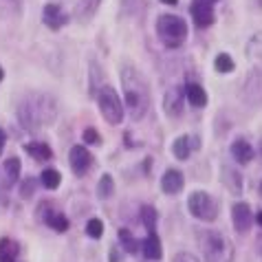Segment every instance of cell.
<instances>
[{"mask_svg":"<svg viewBox=\"0 0 262 262\" xmlns=\"http://www.w3.org/2000/svg\"><path fill=\"white\" fill-rule=\"evenodd\" d=\"M119 77H121V89H123V108L128 111L133 121L143 119L150 108V89L145 77L133 64H123Z\"/></svg>","mask_w":262,"mask_h":262,"instance_id":"1","label":"cell"},{"mask_svg":"<svg viewBox=\"0 0 262 262\" xmlns=\"http://www.w3.org/2000/svg\"><path fill=\"white\" fill-rule=\"evenodd\" d=\"M18 119L23 123V128L31 130V133L49 128L57 119L55 99L47 93H29L18 104Z\"/></svg>","mask_w":262,"mask_h":262,"instance_id":"2","label":"cell"},{"mask_svg":"<svg viewBox=\"0 0 262 262\" xmlns=\"http://www.w3.org/2000/svg\"><path fill=\"white\" fill-rule=\"evenodd\" d=\"M201 251L205 262H234L236 258L234 243L216 229H207L201 234Z\"/></svg>","mask_w":262,"mask_h":262,"instance_id":"3","label":"cell"},{"mask_svg":"<svg viewBox=\"0 0 262 262\" xmlns=\"http://www.w3.org/2000/svg\"><path fill=\"white\" fill-rule=\"evenodd\" d=\"M157 38L165 49H179L187 40V23L174 13H163L157 20Z\"/></svg>","mask_w":262,"mask_h":262,"instance_id":"4","label":"cell"},{"mask_svg":"<svg viewBox=\"0 0 262 262\" xmlns=\"http://www.w3.org/2000/svg\"><path fill=\"white\" fill-rule=\"evenodd\" d=\"M97 106H99V113L101 117L106 119V123L111 126H119L123 121V101L119 99L117 91L108 84H101L99 91H97Z\"/></svg>","mask_w":262,"mask_h":262,"instance_id":"5","label":"cell"},{"mask_svg":"<svg viewBox=\"0 0 262 262\" xmlns=\"http://www.w3.org/2000/svg\"><path fill=\"white\" fill-rule=\"evenodd\" d=\"M187 209H190V214L194 218H199L203 223H212L218 216V203L203 190H196L190 194V199H187Z\"/></svg>","mask_w":262,"mask_h":262,"instance_id":"6","label":"cell"},{"mask_svg":"<svg viewBox=\"0 0 262 262\" xmlns=\"http://www.w3.org/2000/svg\"><path fill=\"white\" fill-rule=\"evenodd\" d=\"M240 99L249 106H260L262 104V71L256 69L245 77L243 91H240Z\"/></svg>","mask_w":262,"mask_h":262,"instance_id":"7","label":"cell"},{"mask_svg":"<svg viewBox=\"0 0 262 262\" xmlns=\"http://www.w3.org/2000/svg\"><path fill=\"white\" fill-rule=\"evenodd\" d=\"M38 214H40V221L45 223L49 229L57 231V234H64V231L69 229V218H67V214H64L60 207H55L53 203H42Z\"/></svg>","mask_w":262,"mask_h":262,"instance_id":"8","label":"cell"},{"mask_svg":"<svg viewBox=\"0 0 262 262\" xmlns=\"http://www.w3.org/2000/svg\"><path fill=\"white\" fill-rule=\"evenodd\" d=\"M183 104H185V89L183 86H172L167 89L163 97V111L170 119H177L183 115Z\"/></svg>","mask_w":262,"mask_h":262,"instance_id":"9","label":"cell"},{"mask_svg":"<svg viewBox=\"0 0 262 262\" xmlns=\"http://www.w3.org/2000/svg\"><path fill=\"white\" fill-rule=\"evenodd\" d=\"M69 165L77 177H84L93 167V155L89 152V148H84V145H73L69 152Z\"/></svg>","mask_w":262,"mask_h":262,"instance_id":"10","label":"cell"},{"mask_svg":"<svg viewBox=\"0 0 262 262\" xmlns=\"http://www.w3.org/2000/svg\"><path fill=\"white\" fill-rule=\"evenodd\" d=\"M190 13H192L196 27L207 29L214 25V3L212 0H192Z\"/></svg>","mask_w":262,"mask_h":262,"instance_id":"11","label":"cell"},{"mask_svg":"<svg viewBox=\"0 0 262 262\" xmlns=\"http://www.w3.org/2000/svg\"><path fill=\"white\" fill-rule=\"evenodd\" d=\"M231 221H234V229L238 234H245V231H249L251 223H253V216H251V207L249 203H236L234 207H231Z\"/></svg>","mask_w":262,"mask_h":262,"instance_id":"12","label":"cell"},{"mask_svg":"<svg viewBox=\"0 0 262 262\" xmlns=\"http://www.w3.org/2000/svg\"><path fill=\"white\" fill-rule=\"evenodd\" d=\"M69 20H71V16L62 9L60 5H47L45 9H42V23H45L49 29H53V31L62 29Z\"/></svg>","mask_w":262,"mask_h":262,"instance_id":"13","label":"cell"},{"mask_svg":"<svg viewBox=\"0 0 262 262\" xmlns=\"http://www.w3.org/2000/svg\"><path fill=\"white\" fill-rule=\"evenodd\" d=\"M185 187V177L181 170H174V167H170V170H165V174L161 177V190L167 194V196H174L179 194L181 190Z\"/></svg>","mask_w":262,"mask_h":262,"instance_id":"14","label":"cell"},{"mask_svg":"<svg viewBox=\"0 0 262 262\" xmlns=\"http://www.w3.org/2000/svg\"><path fill=\"white\" fill-rule=\"evenodd\" d=\"M221 181H223V185L227 187V190H229L231 194H236V196L243 194V185H245V181H243V177H240V172H238V170H234V167L223 165V170H221Z\"/></svg>","mask_w":262,"mask_h":262,"instance_id":"15","label":"cell"},{"mask_svg":"<svg viewBox=\"0 0 262 262\" xmlns=\"http://www.w3.org/2000/svg\"><path fill=\"white\" fill-rule=\"evenodd\" d=\"M196 139L194 137H190V135H181V137H177L174 139V143H172V155L179 159V161H187L190 159V155H192V150L194 148H199V143H194Z\"/></svg>","mask_w":262,"mask_h":262,"instance_id":"16","label":"cell"},{"mask_svg":"<svg viewBox=\"0 0 262 262\" xmlns=\"http://www.w3.org/2000/svg\"><path fill=\"white\" fill-rule=\"evenodd\" d=\"M141 253L148 260L152 262H157V260H161L163 258V247H161V240H159L157 236V231H152V234H148L143 238V243H141Z\"/></svg>","mask_w":262,"mask_h":262,"instance_id":"17","label":"cell"},{"mask_svg":"<svg viewBox=\"0 0 262 262\" xmlns=\"http://www.w3.org/2000/svg\"><path fill=\"white\" fill-rule=\"evenodd\" d=\"M231 157H234L240 165L251 163V159H253V148H251V143L245 141V139H236L234 143H231Z\"/></svg>","mask_w":262,"mask_h":262,"instance_id":"18","label":"cell"},{"mask_svg":"<svg viewBox=\"0 0 262 262\" xmlns=\"http://www.w3.org/2000/svg\"><path fill=\"white\" fill-rule=\"evenodd\" d=\"M185 99L190 101L194 108H205L207 106V93L201 84H196V82H190L185 86Z\"/></svg>","mask_w":262,"mask_h":262,"instance_id":"19","label":"cell"},{"mask_svg":"<svg viewBox=\"0 0 262 262\" xmlns=\"http://www.w3.org/2000/svg\"><path fill=\"white\" fill-rule=\"evenodd\" d=\"M3 167H5V185H7V187L16 185L18 179H20V172H23V163H20V159H18V157L7 159Z\"/></svg>","mask_w":262,"mask_h":262,"instance_id":"20","label":"cell"},{"mask_svg":"<svg viewBox=\"0 0 262 262\" xmlns=\"http://www.w3.org/2000/svg\"><path fill=\"white\" fill-rule=\"evenodd\" d=\"M20 253V245L11 238H0V262H16Z\"/></svg>","mask_w":262,"mask_h":262,"instance_id":"21","label":"cell"},{"mask_svg":"<svg viewBox=\"0 0 262 262\" xmlns=\"http://www.w3.org/2000/svg\"><path fill=\"white\" fill-rule=\"evenodd\" d=\"M25 150L35 159V161H51V159H53V150H51L45 141L27 143V145H25Z\"/></svg>","mask_w":262,"mask_h":262,"instance_id":"22","label":"cell"},{"mask_svg":"<svg viewBox=\"0 0 262 262\" xmlns=\"http://www.w3.org/2000/svg\"><path fill=\"white\" fill-rule=\"evenodd\" d=\"M101 5V0H79L77 5V18L82 20V23H89V20H93V16L97 13Z\"/></svg>","mask_w":262,"mask_h":262,"instance_id":"23","label":"cell"},{"mask_svg":"<svg viewBox=\"0 0 262 262\" xmlns=\"http://www.w3.org/2000/svg\"><path fill=\"white\" fill-rule=\"evenodd\" d=\"M40 181H42V187H45V190L53 192L62 183V174H60V170H55V167H47V170L40 174Z\"/></svg>","mask_w":262,"mask_h":262,"instance_id":"24","label":"cell"},{"mask_svg":"<svg viewBox=\"0 0 262 262\" xmlns=\"http://www.w3.org/2000/svg\"><path fill=\"white\" fill-rule=\"evenodd\" d=\"M247 53H249L251 62L262 71V33L253 35V38L249 40V45H247Z\"/></svg>","mask_w":262,"mask_h":262,"instance_id":"25","label":"cell"},{"mask_svg":"<svg viewBox=\"0 0 262 262\" xmlns=\"http://www.w3.org/2000/svg\"><path fill=\"white\" fill-rule=\"evenodd\" d=\"M117 238H119V243H121V249L126 251V253H137V251L141 249V243L133 234H130L128 229H119Z\"/></svg>","mask_w":262,"mask_h":262,"instance_id":"26","label":"cell"},{"mask_svg":"<svg viewBox=\"0 0 262 262\" xmlns=\"http://www.w3.org/2000/svg\"><path fill=\"white\" fill-rule=\"evenodd\" d=\"M214 67L218 73H234L236 71V62H234V57H231L229 53H218L216 55V60H214Z\"/></svg>","mask_w":262,"mask_h":262,"instance_id":"27","label":"cell"},{"mask_svg":"<svg viewBox=\"0 0 262 262\" xmlns=\"http://www.w3.org/2000/svg\"><path fill=\"white\" fill-rule=\"evenodd\" d=\"M139 216H141V223L145 225V229H148V234H152L157 227V209L152 205H143L139 209Z\"/></svg>","mask_w":262,"mask_h":262,"instance_id":"28","label":"cell"},{"mask_svg":"<svg viewBox=\"0 0 262 262\" xmlns=\"http://www.w3.org/2000/svg\"><path fill=\"white\" fill-rule=\"evenodd\" d=\"M113 194H115V181L111 174H104L97 183V196L99 199H111Z\"/></svg>","mask_w":262,"mask_h":262,"instance_id":"29","label":"cell"},{"mask_svg":"<svg viewBox=\"0 0 262 262\" xmlns=\"http://www.w3.org/2000/svg\"><path fill=\"white\" fill-rule=\"evenodd\" d=\"M86 236L89 238H101L104 236V223L99 221V218H91L89 223H86Z\"/></svg>","mask_w":262,"mask_h":262,"instance_id":"30","label":"cell"},{"mask_svg":"<svg viewBox=\"0 0 262 262\" xmlns=\"http://www.w3.org/2000/svg\"><path fill=\"white\" fill-rule=\"evenodd\" d=\"M82 139L86 143H91V145H99L101 143V137H99V133H97L95 128H86L84 135H82Z\"/></svg>","mask_w":262,"mask_h":262,"instance_id":"31","label":"cell"},{"mask_svg":"<svg viewBox=\"0 0 262 262\" xmlns=\"http://www.w3.org/2000/svg\"><path fill=\"white\" fill-rule=\"evenodd\" d=\"M172 262H199V258L192 256V253H187V251H181V253H177V256H174Z\"/></svg>","mask_w":262,"mask_h":262,"instance_id":"32","label":"cell"},{"mask_svg":"<svg viewBox=\"0 0 262 262\" xmlns=\"http://www.w3.org/2000/svg\"><path fill=\"white\" fill-rule=\"evenodd\" d=\"M33 185H35V181H33V179L23 181V196H25V199H29V196L33 194Z\"/></svg>","mask_w":262,"mask_h":262,"instance_id":"33","label":"cell"},{"mask_svg":"<svg viewBox=\"0 0 262 262\" xmlns=\"http://www.w3.org/2000/svg\"><path fill=\"white\" fill-rule=\"evenodd\" d=\"M5 145H7V133L3 128H0V155L5 152Z\"/></svg>","mask_w":262,"mask_h":262,"instance_id":"34","label":"cell"},{"mask_svg":"<svg viewBox=\"0 0 262 262\" xmlns=\"http://www.w3.org/2000/svg\"><path fill=\"white\" fill-rule=\"evenodd\" d=\"M256 243H258V253H260V260H262V234L258 236V240H256Z\"/></svg>","mask_w":262,"mask_h":262,"instance_id":"35","label":"cell"},{"mask_svg":"<svg viewBox=\"0 0 262 262\" xmlns=\"http://www.w3.org/2000/svg\"><path fill=\"white\" fill-rule=\"evenodd\" d=\"M256 223H258L260 227H262V212H258V214H256Z\"/></svg>","mask_w":262,"mask_h":262,"instance_id":"36","label":"cell"},{"mask_svg":"<svg viewBox=\"0 0 262 262\" xmlns=\"http://www.w3.org/2000/svg\"><path fill=\"white\" fill-rule=\"evenodd\" d=\"M161 3H165V5H179V0H161Z\"/></svg>","mask_w":262,"mask_h":262,"instance_id":"37","label":"cell"},{"mask_svg":"<svg viewBox=\"0 0 262 262\" xmlns=\"http://www.w3.org/2000/svg\"><path fill=\"white\" fill-rule=\"evenodd\" d=\"M5 79V71H3V67H0V82Z\"/></svg>","mask_w":262,"mask_h":262,"instance_id":"38","label":"cell"},{"mask_svg":"<svg viewBox=\"0 0 262 262\" xmlns=\"http://www.w3.org/2000/svg\"><path fill=\"white\" fill-rule=\"evenodd\" d=\"M258 7H260V9H262V0H258Z\"/></svg>","mask_w":262,"mask_h":262,"instance_id":"39","label":"cell"},{"mask_svg":"<svg viewBox=\"0 0 262 262\" xmlns=\"http://www.w3.org/2000/svg\"><path fill=\"white\" fill-rule=\"evenodd\" d=\"M260 196H262V181H260Z\"/></svg>","mask_w":262,"mask_h":262,"instance_id":"40","label":"cell"},{"mask_svg":"<svg viewBox=\"0 0 262 262\" xmlns=\"http://www.w3.org/2000/svg\"><path fill=\"white\" fill-rule=\"evenodd\" d=\"M212 3H216V0H212Z\"/></svg>","mask_w":262,"mask_h":262,"instance_id":"41","label":"cell"}]
</instances>
